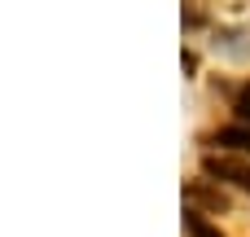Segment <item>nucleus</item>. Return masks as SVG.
Here are the masks:
<instances>
[{"instance_id":"obj_3","label":"nucleus","mask_w":250,"mask_h":237,"mask_svg":"<svg viewBox=\"0 0 250 237\" xmlns=\"http://www.w3.org/2000/svg\"><path fill=\"white\" fill-rule=\"evenodd\" d=\"M233 110H237V119H242V123H250V84L237 92V106H233Z\"/></svg>"},{"instance_id":"obj_2","label":"nucleus","mask_w":250,"mask_h":237,"mask_svg":"<svg viewBox=\"0 0 250 237\" xmlns=\"http://www.w3.org/2000/svg\"><path fill=\"white\" fill-rule=\"evenodd\" d=\"M215 145H229V150H246V154H250V128H246V123L220 128V132H215Z\"/></svg>"},{"instance_id":"obj_1","label":"nucleus","mask_w":250,"mask_h":237,"mask_svg":"<svg viewBox=\"0 0 250 237\" xmlns=\"http://www.w3.org/2000/svg\"><path fill=\"white\" fill-rule=\"evenodd\" d=\"M202 172L215 176V180H233L237 189H246V194H250V167H246V163H233V158L207 154V158H202Z\"/></svg>"},{"instance_id":"obj_4","label":"nucleus","mask_w":250,"mask_h":237,"mask_svg":"<svg viewBox=\"0 0 250 237\" xmlns=\"http://www.w3.org/2000/svg\"><path fill=\"white\" fill-rule=\"evenodd\" d=\"M189 233L193 237H220V229H211V224H202L198 215H189Z\"/></svg>"}]
</instances>
